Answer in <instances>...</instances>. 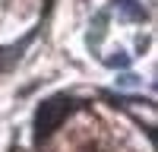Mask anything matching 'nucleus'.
I'll return each mask as SVG.
<instances>
[{
  "label": "nucleus",
  "instance_id": "nucleus-1",
  "mask_svg": "<svg viewBox=\"0 0 158 152\" xmlns=\"http://www.w3.org/2000/svg\"><path fill=\"white\" fill-rule=\"evenodd\" d=\"M73 108H76V101H73L70 95H54V98H48L44 105L38 108V114H35L38 136H48L63 117H67V114H73Z\"/></svg>",
  "mask_w": 158,
  "mask_h": 152
},
{
  "label": "nucleus",
  "instance_id": "nucleus-2",
  "mask_svg": "<svg viewBox=\"0 0 158 152\" xmlns=\"http://www.w3.org/2000/svg\"><path fill=\"white\" fill-rule=\"evenodd\" d=\"M114 10L120 13L123 19H130V22L146 19V10H142V3H136V0H114Z\"/></svg>",
  "mask_w": 158,
  "mask_h": 152
},
{
  "label": "nucleus",
  "instance_id": "nucleus-3",
  "mask_svg": "<svg viewBox=\"0 0 158 152\" xmlns=\"http://www.w3.org/2000/svg\"><path fill=\"white\" fill-rule=\"evenodd\" d=\"M104 25H108V10H98V13H95V19H92V29H89V48H92V51L101 44L104 32H108Z\"/></svg>",
  "mask_w": 158,
  "mask_h": 152
},
{
  "label": "nucleus",
  "instance_id": "nucleus-4",
  "mask_svg": "<svg viewBox=\"0 0 158 152\" xmlns=\"http://www.w3.org/2000/svg\"><path fill=\"white\" fill-rule=\"evenodd\" d=\"M114 82H117V89H139L142 86V79H139L136 73H120Z\"/></svg>",
  "mask_w": 158,
  "mask_h": 152
},
{
  "label": "nucleus",
  "instance_id": "nucleus-5",
  "mask_svg": "<svg viewBox=\"0 0 158 152\" xmlns=\"http://www.w3.org/2000/svg\"><path fill=\"white\" fill-rule=\"evenodd\" d=\"M104 63H108V67H127V63H130V57H127V54H120V51H117V57H108Z\"/></svg>",
  "mask_w": 158,
  "mask_h": 152
}]
</instances>
